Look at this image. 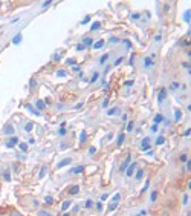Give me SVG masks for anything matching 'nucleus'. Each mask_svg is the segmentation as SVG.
<instances>
[{"label":"nucleus","mask_w":191,"mask_h":216,"mask_svg":"<svg viewBox=\"0 0 191 216\" xmlns=\"http://www.w3.org/2000/svg\"><path fill=\"white\" fill-rule=\"evenodd\" d=\"M150 142H151V138H150V136H145L144 139L141 141V150H142V152H147L148 149H151V147H150Z\"/></svg>","instance_id":"obj_1"},{"label":"nucleus","mask_w":191,"mask_h":216,"mask_svg":"<svg viewBox=\"0 0 191 216\" xmlns=\"http://www.w3.org/2000/svg\"><path fill=\"white\" fill-rule=\"evenodd\" d=\"M17 142H18V138H17V136L9 135V139L5 142V146H6L8 149H12V147H15V146H17Z\"/></svg>","instance_id":"obj_2"},{"label":"nucleus","mask_w":191,"mask_h":216,"mask_svg":"<svg viewBox=\"0 0 191 216\" xmlns=\"http://www.w3.org/2000/svg\"><path fill=\"white\" fill-rule=\"evenodd\" d=\"M136 167H138V164H136V162L129 164V165H127V169H126V172H124V175H127V176H133V175H135V170H136Z\"/></svg>","instance_id":"obj_3"},{"label":"nucleus","mask_w":191,"mask_h":216,"mask_svg":"<svg viewBox=\"0 0 191 216\" xmlns=\"http://www.w3.org/2000/svg\"><path fill=\"white\" fill-rule=\"evenodd\" d=\"M130 159H132V155L129 153V155H127V158L124 159V162L121 164V167H119V172H121V173H124V172H126V169H127V165L130 164Z\"/></svg>","instance_id":"obj_4"},{"label":"nucleus","mask_w":191,"mask_h":216,"mask_svg":"<svg viewBox=\"0 0 191 216\" xmlns=\"http://www.w3.org/2000/svg\"><path fill=\"white\" fill-rule=\"evenodd\" d=\"M144 170H142V169H138V167H136V170H135V178L138 179V181H141V179H144Z\"/></svg>","instance_id":"obj_5"},{"label":"nucleus","mask_w":191,"mask_h":216,"mask_svg":"<svg viewBox=\"0 0 191 216\" xmlns=\"http://www.w3.org/2000/svg\"><path fill=\"white\" fill-rule=\"evenodd\" d=\"M69 164H72V158H64V159H61V162L57 164V167H58V169H61V167L69 165Z\"/></svg>","instance_id":"obj_6"},{"label":"nucleus","mask_w":191,"mask_h":216,"mask_svg":"<svg viewBox=\"0 0 191 216\" xmlns=\"http://www.w3.org/2000/svg\"><path fill=\"white\" fill-rule=\"evenodd\" d=\"M3 133L5 135H14V126L12 124H6L3 127Z\"/></svg>","instance_id":"obj_7"},{"label":"nucleus","mask_w":191,"mask_h":216,"mask_svg":"<svg viewBox=\"0 0 191 216\" xmlns=\"http://www.w3.org/2000/svg\"><path fill=\"white\" fill-rule=\"evenodd\" d=\"M154 63H153V57H145L144 58V67L145 69H148V67H151Z\"/></svg>","instance_id":"obj_8"},{"label":"nucleus","mask_w":191,"mask_h":216,"mask_svg":"<svg viewBox=\"0 0 191 216\" xmlns=\"http://www.w3.org/2000/svg\"><path fill=\"white\" fill-rule=\"evenodd\" d=\"M165 97H167V89H161V90H159V95H158V101L162 103V101L165 100Z\"/></svg>","instance_id":"obj_9"},{"label":"nucleus","mask_w":191,"mask_h":216,"mask_svg":"<svg viewBox=\"0 0 191 216\" xmlns=\"http://www.w3.org/2000/svg\"><path fill=\"white\" fill-rule=\"evenodd\" d=\"M83 172H84V165H78V167H75V169L70 170V173H72V175H80Z\"/></svg>","instance_id":"obj_10"},{"label":"nucleus","mask_w":191,"mask_h":216,"mask_svg":"<svg viewBox=\"0 0 191 216\" xmlns=\"http://www.w3.org/2000/svg\"><path fill=\"white\" fill-rule=\"evenodd\" d=\"M80 193V185H72V187H70L69 188V195H78Z\"/></svg>","instance_id":"obj_11"},{"label":"nucleus","mask_w":191,"mask_h":216,"mask_svg":"<svg viewBox=\"0 0 191 216\" xmlns=\"http://www.w3.org/2000/svg\"><path fill=\"white\" fill-rule=\"evenodd\" d=\"M119 112H121V109H119V107H112V109L107 110V115L113 116V115H119Z\"/></svg>","instance_id":"obj_12"},{"label":"nucleus","mask_w":191,"mask_h":216,"mask_svg":"<svg viewBox=\"0 0 191 216\" xmlns=\"http://www.w3.org/2000/svg\"><path fill=\"white\" fill-rule=\"evenodd\" d=\"M124 139H126V133L123 132V133H119V135H118V139H116V144H118V146H123V142H124Z\"/></svg>","instance_id":"obj_13"},{"label":"nucleus","mask_w":191,"mask_h":216,"mask_svg":"<svg viewBox=\"0 0 191 216\" xmlns=\"http://www.w3.org/2000/svg\"><path fill=\"white\" fill-rule=\"evenodd\" d=\"M83 44H84L86 47L92 46V44H93V38H92V37H86V38H83Z\"/></svg>","instance_id":"obj_14"},{"label":"nucleus","mask_w":191,"mask_h":216,"mask_svg":"<svg viewBox=\"0 0 191 216\" xmlns=\"http://www.w3.org/2000/svg\"><path fill=\"white\" fill-rule=\"evenodd\" d=\"M162 121H164V115H162V113H158V115L154 116L153 124H159V123H162Z\"/></svg>","instance_id":"obj_15"},{"label":"nucleus","mask_w":191,"mask_h":216,"mask_svg":"<svg viewBox=\"0 0 191 216\" xmlns=\"http://www.w3.org/2000/svg\"><path fill=\"white\" fill-rule=\"evenodd\" d=\"M86 139H87V132H86V130H83V132L80 133V142L83 144V142H86Z\"/></svg>","instance_id":"obj_16"},{"label":"nucleus","mask_w":191,"mask_h":216,"mask_svg":"<svg viewBox=\"0 0 191 216\" xmlns=\"http://www.w3.org/2000/svg\"><path fill=\"white\" fill-rule=\"evenodd\" d=\"M46 173H47V167H41V169H40V173H38V178H40V179L44 178Z\"/></svg>","instance_id":"obj_17"},{"label":"nucleus","mask_w":191,"mask_h":216,"mask_svg":"<svg viewBox=\"0 0 191 216\" xmlns=\"http://www.w3.org/2000/svg\"><path fill=\"white\" fill-rule=\"evenodd\" d=\"M100 28H101V23H100V21H95L93 25L90 26V31H98Z\"/></svg>","instance_id":"obj_18"},{"label":"nucleus","mask_w":191,"mask_h":216,"mask_svg":"<svg viewBox=\"0 0 191 216\" xmlns=\"http://www.w3.org/2000/svg\"><path fill=\"white\" fill-rule=\"evenodd\" d=\"M156 199H158V191L153 190L151 195H150V202H156Z\"/></svg>","instance_id":"obj_19"},{"label":"nucleus","mask_w":191,"mask_h":216,"mask_svg":"<svg viewBox=\"0 0 191 216\" xmlns=\"http://www.w3.org/2000/svg\"><path fill=\"white\" fill-rule=\"evenodd\" d=\"M92 46L95 47V49H100V47H103V46H104V40H100V41H97V43H93Z\"/></svg>","instance_id":"obj_20"},{"label":"nucleus","mask_w":191,"mask_h":216,"mask_svg":"<svg viewBox=\"0 0 191 216\" xmlns=\"http://www.w3.org/2000/svg\"><path fill=\"white\" fill-rule=\"evenodd\" d=\"M180 118H182V113H180V110H179V109H174V119H176V121H179Z\"/></svg>","instance_id":"obj_21"},{"label":"nucleus","mask_w":191,"mask_h":216,"mask_svg":"<svg viewBox=\"0 0 191 216\" xmlns=\"http://www.w3.org/2000/svg\"><path fill=\"white\" fill-rule=\"evenodd\" d=\"M179 87H180V84H179L177 81H173V83L170 84V89H171V90H177Z\"/></svg>","instance_id":"obj_22"},{"label":"nucleus","mask_w":191,"mask_h":216,"mask_svg":"<svg viewBox=\"0 0 191 216\" xmlns=\"http://www.w3.org/2000/svg\"><path fill=\"white\" fill-rule=\"evenodd\" d=\"M32 129H34V123H32V121L26 123V126H25V130H26V132H31Z\"/></svg>","instance_id":"obj_23"},{"label":"nucleus","mask_w":191,"mask_h":216,"mask_svg":"<svg viewBox=\"0 0 191 216\" xmlns=\"http://www.w3.org/2000/svg\"><path fill=\"white\" fill-rule=\"evenodd\" d=\"M116 208H118V202H116V201H113V202L109 205V211H115Z\"/></svg>","instance_id":"obj_24"},{"label":"nucleus","mask_w":191,"mask_h":216,"mask_svg":"<svg viewBox=\"0 0 191 216\" xmlns=\"http://www.w3.org/2000/svg\"><path fill=\"white\" fill-rule=\"evenodd\" d=\"M44 202H46L47 205H52V204H54V198H52V196H46V198H44Z\"/></svg>","instance_id":"obj_25"},{"label":"nucleus","mask_w":191,"mask_h":216,"mask_svg":"<svg viewBox=\"0 0 191 216\" xmlns=\"http://www.w3.org/2000/svg\"><path fill=\"white\" fill-rule=\"evenodd\" d=\"M98 78H100V74H98V72H95V74H93V77L90 78V84H93V83L97 81Z\"/></svg>","instance_id":"obj_26"},{"label":"nucleus","mask_w":191,"mask_h":216,"mask_svg":"<svg viewBox=\"0 0 191 216\" xmlns=\"http://www.w3.org/2000/svg\"><path fill=\"white\" fill-rule=\"evenodd\" d=\"M107 60H109V54H106V55H103V57L100 58V64L103 66V64H104V63H106Z\"/></svg>","instance_id":"obj_27"},{"label":"nucleus","mask_w":191,"mask_h":216,"mask_svg":"<svg viewBox=\"0 0 191 216\" xmlns=\"http://www.w3.org/2000/svg\"><path fill=\"white\" fill-rule=\"evenodd\" d=\"M12 41H14L15 44H18V43L21 41V34H17V35L14 37V40H12Z\"/></svg>","instance_id":"obj_28"},{"label":"nucleus","mask_w":191,"mask_h":216,"mask_svg":"<svg viewBox=\"0 0 191 216\" xmlns=\"http://www.w3.org/2000/svg\"><path fill=\"white\" fill-rule=\"evenodd\" d=\"M37 107H38L40 110H43V109L46 107V104H44V103H43L41 100H38V101H37Z\"/></svg>","instance_id":"obj_29"},{"label":"nucleus","mask_w":191,"mask_h":216,"mask_svg":"<svg viewBox=\"0 0 191 216\" xmlns=\"http://www.w3.org/2000/svg\"><path fill=\"white\" fill-rule=\"evenodd\" d=\"M3 178H5V181L6 182H9L11 181V175H9V172L6 170V172H3Z\"/></svg>","instance_id":"obj_30"},{"label":"nucleus","mask_w":191,"mask_h":216,"mask_svg":"<svg viewBox=\"0 0 191 216\" xmlns=\"http://www.w3.org/2000/svg\"><path fill=\"white\" fill-rule=\"evenodd\" d=\"M164 142H165V138H164V136H158V139H156L158 146H161V144H164Z\"/></svg>","instance_id":"obj_31"},{"label":"nucleus","mask_w":191,"mask_h":216,"mask_svg":"<svg viewBox=\"0 0 191 216\" xmlns=\"http://www.w3.org/2000/svg\"><path fill=\"white\" fill-rule=\"evenodd\" d=\"M29 86H31V89H35V86H37L35 78H31V80H29Z\"/></svg>","instance_id":"obj_32"},{"label":"nucleus","mask_w":191,"mask_h":216,"mask_svg":"<svg viewBox=\"0 0 191 216\" xmlns=\"http://www.w3.org/2000/svg\"><path fill=\"white\" fill-rule=\"evenodd\" d=\"M70 207V201H64L63 202V207H61V210H67Z\"/></svg>","instance_id":"obj_33"},{"label":"nucleus","mask_w":191,"mask_h":216,"mask_svg":"<svg viewBox=\"0 0 191 216\" xmlns=\"http://www.w3.org/2000/svg\"><path fill=\"white\" fill-rule=\"evenodd\" d=\"M84 207H86V208H89V210H90V208H92V207H93V202H92V201H90V199H87V201H86V204H84Z\"/></svg>","instance_id":"obj_34"},{"label":"nucleus","mask_w":191,"mask_h":216,"mask_svg":"<svg viewBox=\"0 0 191 216\" xmlns=\"http://www.w3.org/2000/svg\"><path fill=\"white\" fill-rule=\"evenodd\" d=\"M54 3V0H46V2L41 5V8H47V6H49V5H52Z\"/></svg>","instance_id":"obj_35"},{"label":"nucleus","mask_w":191,"mask_h":216,"mask_svg":"<svg viewBox=\"0 0 191 216\" xmlns=\"http://www.w3.org/2000/svg\"><path fill=\"white\" fill-rule=\"evenodd\" d=\"M189 14H191V11H189V9H188V11H186V12H185V17H183V18H185V21H186V23H189Z\"/></svg>","instance_id":"obj_36"},{"label":"nucleus","mask_w":191,"mask_h":216,"mask_svg":"<svg viewBox=\"0 0 191 216\" xmlns=\"http://www.w3.org/2000/svg\"><path fill=\"white\" fill-rule=\"evenodd\" d=\"M57 75H58V77H64V75H67V72L61 69V70H58V72H57Z\"/></svg>","instance_id":"obj_37"},{"label":"nucleus","mask_w":191,"mask_h":216,"mask_svg":"<svg viewBox=\"0 0 191 216\" xmlns=\"http://www.w3.org/2000/svg\"><path fill=\"white\" fill-rule=\"evenodd\" d=\"M12 170H14V172H18V170H20V165H18L17 162H14V164H12Z\"/></svg>","instance_id":"obj_38"},{"label":"nucleus","mask_w":191,"mask_h":216,"mask_svg":"<svg viewBox=\"0 0 191 216\" xmlns=\"http://www.w3.org/2000/svg\"><path fill=\"white\" fill-rule=\"evenodd\" d=\"M119 199H121V193H115V196H113V201L119 202Z\"/></svg>","instance_id":"obj_39"},{"label":"nucleus","mask_w":191,"mask_h":216,"mask_svg":"<svg viewBox=\"0 0 191 216\" xmlns=\"http://www.w3.org/2000/svg\"><path fill=\"white\" fill-rule=\"evenodd\" d=\"M185 165H186V170L189 172V170H191V161H189V159H186V161H185Z\"/></svg>","instance_id":"obj_40"},{"label":"nucleus","mask_w":191,"mask_h":216,"mask_svg":"<svg viewBox=\"0 0 191 216\" xmlns=\"http://www.w3.org/2000/svg\"><path fill=\"white\" fill-rule=\"evenodd\" d=\"M20 149L23 152H28V144H20Z\"/></svg>","instance_id":"obj_41"},{"label":"nucleus","mask_w":191,"mask_h":216,"mask_svg":"<svg viewBox=\"0 0 191 216\" xmlns=\"http://www.w3.org/2000/svg\"><path fill=\"white\" fill-rule=\"evenodd\" d=\"M97 153V147H90L89 149V155H95Z\"/></svg>","instance_id":"obj_42"},{"label":"nucleus","mask_w":191,"mask_h":216,"mask_svg":"<svg viewBox=\"0 0 191 216\" xmlns=\"http://www.w3.org/2000/svg\"><path fill=\"white\" fill-rule=\"evenodd\" d=\"M84 47H86V46H84L83 43H80V44H77V51H83Z\"/></svg>","instance_id":"obj_43"},{"label":"nucleus","mask_w":191,"mask_h":216,"mask_svg":"<svg viewBox=\"0 0 191 216\" xmlns=\"http://www.w3.org/2000/svg\"><path fill=\"white\" fill-rule=\"evenodd\" d=\"M186 159H188V156H186V155H180V158H179V161H180V162H185Z\"/></svg>","instance_id":"obj_44"},{"label":"nucleus","mask_w":191,"mask_h":216,"mask_svg":"<svg viewBox=\"0 0 191 216\" xmlns=\"http://www.w3.org/2000/svg\"><path fill=\"white\" fill-rule=\"evenodd\" d=\"M80 208H81L80 205H74V208H72V213H78V211H80Z\"/></svg>","instance_id":"obj_45"},{"label":"nucleus","mask_w":191,"mask_h":216,"mask_svg":"<svg viewBox=\"0 0 191 216\" xmlns=\"http://www.w3.org/2000/svg\"><path fill=\"white\" fill-rule=\"evenodd\" d=\"M67 64L74 66V64H75V60H74V58H69V60H67Z\"/></svg>","instance_id":"obj_46"},{"label":"nucleus","mask_w":191,"mask_h":216,"mask_svg":"<svg viewBox=\"0 0 191 216\" xmlns=\"http://www.w3.org/2000/svg\"><path fill=\"white\" fill-rule=\"evenodd\" d=\"M123 60H124L123 57H119V58H118V60L115 61V66H118V64H121V61H123Z\"/></svg>","instance_id":"obj_47"},{"label":"nucleus","mask_w":191,"mask_h":216,"mask_svg":"<svg viewBox=\"0 0 191 216\" xmlns=\"http://www.w3.org/2000/svg\"><path fill=\"white\" fill-rule=\"evenodd\" d=\"M110 43H119V38H116V37H112V38H110Z\"/></svg>","instance_id":"obj_48"},{"label":"nucleus","mask_w":191,"mask_h":216,"mask_svg":"<svg viewBox=\"0 0 191 216\" xmlns=\"http://www.w3.org/2000/svg\"><path fill=\"white\" fill-rule=\"evenodd\" d=\"M58 133H60V135H61V136H64V135H66V129H64V127H61V129H60V132H58Z\"/></svg>","instance_id":"obj_49"},{"label":"nucleus","mask_w":191,"mask_h":216,"mask_svg":"<svg viewBox=\"0 0 191 216\" xmlns=\"http://www.w3.org/2000/svg\"><path fill=\"white\" fill-rule=\"evenodd\" d=\"M97 210H98V211H103V204H101V202L97 204Z\"/></svg>","instance_id":"obj_50"},{"label":"nucleus","mask_w":191,"mask_h":216,"mask_svg":"<svg viewBox=\"0 0 191 216\" xmlns=\"http://www.w3.org/2000/svg\"><path fill=\"white\" fill-rule=\"evenodd\" d=\"M127 130H129V132H130V130H133V123H132V121L129 123V126H127Z\"/></svg>","instance_id":"obj_51"},{"label":"nucleus","mask_w":191,"mask_h":216,"mask_svg":"<svg viewBox=\"0 0 191 216\" xmlns=\"http://www.w3.org/2000/svg\"><path fill=\"white\" fill-rule=\"evenodd\" d=\"M89 20H90V15H87V17H86V18H84V20H83L81 23H83V25H86V23H87Z\"/></svg>","instance_id":"obj_52"},{"label":"nucleus","mask_w":191,"mask_h":216,"mask_svg":"<svg viewBox=\"0 0 191 216\" xmlns=\"http://www.w3.org/2000/svg\"><path fill=\"white\" fill-rule=\"evenodd\" d=\"M107 106H109V100L106 98V100L103 101V107H107Z\"/></svg>","instance_id":"obj_53"},{"label":"nucleus","mask_w":191,"mask_h":216,"mask_svg":"<svg viewBox=\"0 0 191 216\" xmlns=\"http://www.w3.org/2000/svg\"><path fill=\"white\" fill-rule=\"evenodd\" d=\"M189 133H191V130H189V127L185 130V133H183V136H189Z\"/></svg>","instance_id":"obj_54"},{"label":"nucleus","mask_w":191,"mask_h":216,"mask_svg":"<svg viewBox=\"0 0 191 216\" xmlns=\"http://www.w3.org/2000/svg\"><path fill=\"white\" fill-rule=\"evenodd\" d=\"M148 185H150V182H148V181H147V182H145V185H144V188H142V191H145V190H147V188H148Z\"/></svg>","instance_id":"obj_55"},{"label":"nucleus","mask_w":191,"mask_h":216,"mask_svg":"<svg viewBox=\"0 0 191 216\" xmlns=\"http://www.w3.org/2000/svg\"><path fill=\"white\" fill-rule=\"evenodd\" d=\"M132 18H135V20H136V18H141V14H133Z\"/></svg>","instance_id":"obj_56"},{"label":"nucleus","mask_w":191,"mask_h":216,"mask_svg":"<svg viewBox=\"0 0 191 216\" xmlns=\"http://www.w3.org/2000/svg\"><path fill=\"white\" fill-rule=\"evenodd\" d=\"M161 38H162V37H161V35H159V34H158V35H156V37H154V41H156V43H158V41H161Z\"/></svg>","instance_id":"obj_57"},{"label":"nucleus","mask_w":191,"mask_h":216,"mask_svg":"<svg viewBox=\"0 0 191 216\" xmlns=\"http://www.w3.org/2000/svg\"><path fill=\"white\" fill-rule=\"evenodd\" d=\"M182 64H183V67H186V69H189V63H188V61H183Z\"/></svg>","instance_id":"obj_58"},{"label":"nucleus","mask_w":191,"mask_h":216,"mask_svg":"<svg viewBox=\"0 0 191 216\" xmlns=\"http://www.w3.org/2000/svg\"><path fill=\"white\" fill-rule=\"evenodd\" d=\"M126 86H133V80H129V81H126Z\"/></svg>","instance_id":"obj_59"},{"label":"nucleus","mask_w":191,"mask_h":216,"mask_svg":"<svg viewBox=\"0 0 191 216\" xmlns=\"http://www.w3.org/2000/svg\"><path fill=\"white\" fill-rule=\"evenodd\" d=\"M156 130H158V124H153L151 126V132H156Z\"/></svg>","instance_id":"obj_60"},{"label":"nucleus","mask_w":191,"mask_h":216,"mask_svg":"<svg viewBox=\"0 0 191 216\" xmlns=\"http://www.w3.org/2000/svg\"><path fill=\"white\" fill-rule=\"evenodd\" d=\"M107 198H109V195H107V193H104V195H103V196H101V201H106V199H107Z\"/></svg>","instance_id":"obj_61"},{"label":"nucleus","mask_w":191,"mask_h":216,"mask_svg":"<svg viewBox=\"0 0 191 216\" xmlns=\"http://www.w3.org/2000/svg\"><path fill=\"white\" fill-rule=\"evenodd\" d=\"M38 214H43V216H47V214H49V213H47V211H41V210H40V211H38Z\"/></svg>","instance_id":"obj_62"},{"label":"nucleus","mask_w":191,"mask_h":216,"mask_svg":"<svg viewBox=\"0 0 191 216\" xmlns=\"http://www.w3.org/2000/svg\"><path fill=\"white\" fill-rule=\"evenodd\" d=\"M0 6H2V2H0Z\"/></svg>","instance_id":"obj_63"}]
</instances>
